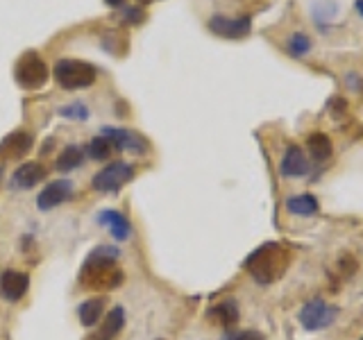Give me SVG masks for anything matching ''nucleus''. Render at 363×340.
Here are the masks:
<instances>
[{"mask_svg": "<svg viewBox=\"0 0 363 340\" xmlns=\"http://www.w3.org/2000/svg\"><path fill=\"white\" fill-rule=\"evenodd\" d=\"M359 340H363V338H359Z\"/></svg>", "mask_w": 363, "mask_h": 340, "instance_id": "c756f323", "label": "nucleus"}, {"mask_svg": "<svg viewBox=\"0 0 363 340\" xmlns=\"http://www.w3.org/2000/svg\"><path fill=\"white\" fill-rule=\"evenodd\" d=\"M43 177H45L43 164L26 162L14 170V175H11V186L14 188H32V186H37L39 181H43Z\"/></svg>", "mask_w": 363, "mask_h": 340, "instance_id": "ddd939ff", "label": "nucleus"}, {"mask_svg": "<svg viewBox=\"0 0 363 340\" xmlns=\"http://www.w3.org/2000/svg\"><path fill=\"white\" fill-rule=\"evenodd\" d=\"M105 304L107 300L105 298H91L86 302L79 304L77 309V315H79V322H82L84 327H94L100 322L102 313H105Z\"/></svg>", "mask_w": 363, "mask_h": 340, "instance_id": "aec40b11", "label": "nucleus"}, {"mask_svg": "<svg viewBox=\"0 0 363 340\" xmlns=\"http://www.w3.org/2000/svg\"><path fill=\"white\" fill-rule=\"evenodd\" d=\"M132 177H134V168L128 162H113V164H107L100 173H96L91 184L100 193H116L125 184H130Z\"/></svg>", "mask_w": 363, "mask_h": 340, "instance_id": "423d86ee", "label": "nucleus"}, {"mask_svg": "<svg viewBox=\"0 0 363 340\" xmlns=\"http://www.w3.org/2000/svg\"><path fill=\"white\" fill-rule=\"evenodd\" d=\"M209 30L216 34V37L223 39H243L252 30V18L247 14L243 16H225V14H213L209 18Z\"/></svg>", "mask_w": 363, "mask_h": 340, "instance_id": "0eeeda50", "label": "nucleus"}, {"mask_svg": "<svg viewBox=\"0 0 363 340\" xmlns=\"http://www.w3.org/2000/svg\"><path fill=\"white\" fill-rule=\"evenodd\" d=\"M100 136L111 143V147H118L121 152H132V154H145L147 152V141L139 132L125 130V128H102Z\"/></svg>", "mask_w": 363, "mask_h": 340, "instance_id": "6e6552de", "label": "nucleus"}, {"mask_svg": "<svg viewBox=\"0 0 363 340\" xmlns=\"http://www.w3.org/2000/svg\"><path fill=\"white\" fill-rule=\"evenodd\" d=\"M52 75L57 79V84L66 91H79V89H89L96 82L98 71L94 64L82 62V60H60L52 66Z\"/></svg>", "mask_w": 363, "mask_h": 340, "instance_id": "7ed1b4c3", "label": "nucleus"}, {"mask_svg": "<svg viewBox=\"0 0 363 340\" xmlns=\"http://www.w3.org/2000/svg\"><path fill=\"white\" fill-rule=\"evenodd\" d=\"M286 209L293 215H300V218H311L318 211H320V204H318L315 196L311 193H300V196H291L286 198Z\"/></svg>", "mask_w": 363, "mask_h": 340, "instance_id": "f3484780", "label": "nucleus"}, {"mask_svg": "<svg viewBox=\"0 0 363 340\" xmlns=\"http://www.w3.org/2000/svg\"><path fill=\"white\" fill-rule=\"evenodd\" d=\"M111 154V143L105 139V136H96V139H91L89 145H86V157L91 162H107Z\"/></svg>", "mask_w": 363, "mask_h": 340, "instance_id": "4be33fe9", "label": "nucleus"}, {"mask_svg": "<svg viewBox=\"0 0 363 340\" xmlns=\"http://www.w3.org/2000/svg\"><path fill=\"white\" fill-rule=\"evenodd\" d=\"M354 7H357V11H359V16L363 18V0H357V3H354Z\"/></svg>", "mask_w": 363, "mask_h": 340, "instance_id": "cd10ccee", "label": "nucleus"}, {"mask_svg": "<svg viewBox=\"0 0 363 340\" xmlns=\"http://www.w3.org/2000/svg\"><path fill=\"white\" fill-rule=\"evenodd\" d=\"M145 16H143V9H136V7H125V16L123 21L128 23H141Z\"/></svg>", "mask_w": 363, "mask_h": 340, "instance_id": "393cba45", "label": "nucleus"}, {"mask_svg": "<svg viewBox=\"0 0 363 340\" xmlns=\"http://www.w3.org/2000/svg\"><path fill=\"white\" fill-rule=\"evenodd\" d=\"M32 150V134L28 132H11L0 141V159H23Z\"/></svg>", "mask_w": 363, "mask_h": 340, "instance_id": "f8f14e48", "label": "nucleus"}, {"mask_svg": "<svg viewBox=\"0 0 363 340\" xmlns=\"http://www.w3.org/2000/svg\"><path fill=\"white\" fill-rule=\"evenodd\" d=\"M306 150H309V157L313 159L315 164H325L329 157L334 152L332 139L323 132H313L306 136Z\"/></svg>", "mask_w": 363, "mask_h": 340, "instance_id": "dca6fc26", "label": "nucleus"}, {"mask_svg": "<svg viewBox=\"0 0 363 340\" xmlns=\"http://www.w3.org/2000/svg\"><path fill=\"white\" fill-rule=\"evenodd\" d=\"M71 196H73L71 179H55L37 196V207L41 211H50L55 207H60V204H64L66 200H71Z\"/></svg>", "mask_w": 363, "mask_h": 340, "instance_id": "1a4fd4ad", "label": "nucleus"}, {"mask_svg": "<svg viewBox=\"0 0 363 340\" xmlns=\"http://www.w3.org/2000/svg\"><path fill=\"white\" fill-rule=\"evenodd\" d=\"M311 170V164L306 154L302 152L300 145H289L286 152L281 157V164H279V173L281 177H304L306 173Z\"/></svg>", "mask_w": 363, "mask_h": 340, "instance_id": "9b49d317", "label": "nucleus"}, {"mask_svg": "<svg viewBox=\"0 0 363 340\" xmlns=\"http://www.w3.org/2000/svg\"><path fill=\"white\" fill-rule=\"evenodd\" d=\"M98 222L109 227V232L113 234V238H116V241H128L130 234H132V225H130V220L125 218L121 211H111V209L100 211Z\"/></svg>", "mask_w": 363, "mask_h": 340, "instance_id": "2eb2a0df", "label": "nucleus"}, {"mask_svg": "<svg viewBox=\"0 0 363 340\" xmlns=\"http://www.w3.org/2000/svg\"><path fill=\"white\" fill-rule=\"evenodd\" d=\"M291 264V252L281 243H264L245 259V270L259 286H270L284 277Z\"/></svg>", "mask_w": 363, "mask_h": 340, "instance_id": "f03ea898", "label": "nucleus"}, {"mask_svg": "<svg viewBox=\"0 0 363 340\" xmlns=\"http://www.w3.org/2000/svg\"><path fill=\"white\" fill-rule=\"evenodd\" d=\"M14 79L21 89L37 91L48 82V64L37 50L23 52L14 64Z\"/></svg>", "mask_w": 363, "mask_h": 340, "instance_id": "20e7f679", "label": "nucleus"}, {"mask_svg": "<svg viewBox=\"0 0 363 340\" xmlns=\"http://www.w3.org/2000/svg\"><path fill=\"white\" fill-rule=\"evenodd\" d=\"M207 315H209V320H213L220 327H234L238 322V304L234 300L218 302L216 306H211Z\"/></svg>", "mask_w": 363, "mask_h": 340, "instance_id": "a211bd4d", "label": "nucleus"}, {"mask_svg": "<svg viewBox=\"0 0 363 340\" xmlns=\"http://www.w3.org/2000/svg\"><path fill=\"white\" fill-rule=\"evenodd\" d=\"M28 288H30V277L26 275V272L5 270L3 275H0V295H3L7 302L23 300Z\"/></svg>", "mask_w": 363, "mask_h": 340, "instance_id": "9d476101", "label": "nucleus"}, {"mask_svg": "<svg viewBox=\"0 0 363 340\" xmlns=\"http://www.w3.org/2000/svg\"><path fill=\"white\" fill-rule=\"evenodd\" d=\"M300 322L306 332H323V329L332 327L338 317V309L334 304L325 302L323 298H313L300 309Z\"/></svg>", "mask_w": 363, "mask_h": 340, "instance_id": "39448f33", "label": "nucleus"}, {"mask_svg": "<svg viewBox=\"0 0 363 340\" xmlns=\"http://www.w3.org/2000/svg\"><path fill=\"white\" fill-rule=\"evenodd\" d=\"M311 39H309V34H304V32H293L289 41H286V52L291 57H304L306 52L311 50Z\"/></svg>", "mask_w": 363, "mask_h": 340, "instance_id": "5701e85b", "label": "nucleus"}, {"mask_svg": "<svg viewBox=\"0 0 363 340\" xmlns=\"http://www.w3.org/2000/svg\"><path fill=\"white\" fill-rule=\"evenodd\" d=\"M82 159H84V150L79 145H66L62 154L57 157V170L60 173H71V170L82 166Z\"/></svg>", "mask_w": 363, "mask_h": 340, "instance_id": "412c9836", "label": "nucleus"}, {"mask_svg": "<svg viewBox=\"0 0 363 340\" xmlns=\"http://www.w3.org/2000/svg\"><path fill=\"white\" fill-rule=\"evenodd\" d=\"M311 11H313L315 26L320 28V30H329V28H332V23L338 18L340 7H338L336 0H318Z\"/></svg>", "mask_w": 363, "mask_h": 340, "instance_id": "6ab92c4d", "label": "nucleus"}, {"mask_svg": "<svg viewBox=\"0 0 363 340\" xmlns=\"http://www.w3.org/2000/svg\"><path fill=\"white\" fill-rule=\"evenodd\" d=\"M123 324H125V311L121 306H116V309H111L105 315L102 324L86 340H116V336L123 332Z\"/></svg>", "mask_w": 363, "mask_h": 340, "instance_id": "4468645a", "label": "nucleus"}, {"mask_svg": "<svg viewBox=\"0 0 363 340\" xmlns=\"http://www.w3.org/2000/svg\"><path fill=\"white\" fill-rule=\"evenodd\" d=\"M105 3H107L109 7H123V5H125V0H105Z\"/></svg>", "mask_w": 363, "mask_h": 340, "instance_id": "bb28decb", "label": "nucleus"}, {"mask_svg": "<svg viewBox=\"0 0 363 340\" xmlns=\"http://www.w3.org/2000/svg\"><path fill=\"white\" fill-rule=\"evenodd\" d=\"M230 340H266L264 334H259V332H252V329H247V332H238L234 334Z\"/></svg>", "mask_w": 363, "mask_h": 340, "instance_id": "a878e982", "label": "nucleus"}, {"mask_svg": "<svg viewBox=\"0 0 363 340\" xmlns=\"http://www.w3.org/2000/svg\"><path fill=\"white\" fill-rule=\"evenodd\" d=\"M116 247H96L79 270V283L89 290H113L123 283Z\"/></svg>", "mask_w": 363, "mask_h": 340, "instance_id": "f257e3e1", "label": "nucleus"}, {"mask_svg": "<svg viewBox=\"0 0 363 340\" xmlns=\"http://www.w3.org/2000/svg\"><path fill=\"white\" fill-rule=\"evenodd\" d=\"M60 116H64L68 120H86L89 109H86V105H82V102H73V105L60 109Z\"/></svg>", "mask_w": 363, "mask_h": 340, "instance_id": "b1692460", "label": "nucleus"}, {"mask_svg": "<svg viewBox=\"0 0 363 340\" xmlns=\"http://www.w3.org/2000/svg\"><path fill=\"white\" fill-rule=\"evenodd\" d=\"M3 175H5V168H3V162H0V181H3Z\"/></svg>", "mask_w": 363, "mask_h": 340, "instance_id": "c85d7f7f", "label": "nucleus"}]
</instances>
